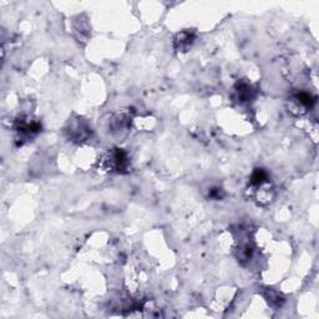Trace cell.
I'll return each instance as SVG.
<instances>
[{
	"label": "cell",
	"instance_id": "1",
	"mask_svg": "<svg viewBox=\"0 0 319 319\" xmlns=\"http://www.w3.org/2000/svg\"><path fill=\"white\" fill-rule=\"evenodd\" d=\"M127 162H129V161H127L126 154H125L124 151H120V150L114 151L113 154L110 155V157H109V163L113 166L114 170H124L127 166Z\"/></svg>",
	"mask_w": 319,
	"mask_h": 319
}]
</instances>
